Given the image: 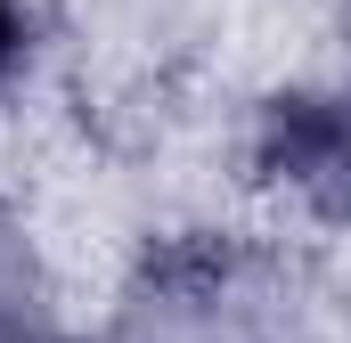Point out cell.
<instances>
[{
  "mask_svg": "<svg viewBox=\"0 0 351 343\" xmlns=\"http://www.w3.org/2000/svg\"><path fill=\"white\" fill-rule=\"evenodd\" d=\"M0 343H25V311H16V278H0Z\"/></svg>",
  "mask_w": 351,
  "mask_h": 343,
  "instance_id": "obj_4",
  "label": "cell"
},
{
  "mask_svg": "<svg viewBox=\"0 0 351 343\" xmlns=\"http://www.w3.org/2000/svg\"><path fill=\"white\" fill-rule=\"evenodd\" d=\"M262 172L311 196L327 221H351V98L343 90H286L262 106Z\"/></svg>",
  "mask_w": 351,
  "mask_h": 343,
  "instance_id": "obj_2",
  "label": "cell"
},
{
  "mask_svg": "<svg viewBox=\"0 0 351 343\" xmlns=\"http://www.w3.org/2000/svg\"><path fill=\"white\" fill-rule=\"evenodd\" d=\"M25 41H33V25H25V8L16 0H0V82L25 66Z\"/></svg>",
  "mask_w": 351,
  "mask_h": 343,
  "instance_id": "obj_3",
  "label": "cell"
},
{
  "mask_svg": "<svg viewBox=\"0 0 351 343\" xmlns=\"http://www.w3.org/2000/svg\"><path fill=\"white\" fill-rule=\"evenodd\" d=\"M114 343H278V286L237 246H172L123 294Z\"/></svg>",
  "mask_w": 351,
  "mask_h": 343,
  "instance_id": "obj_1",
  "label": "cell"
}]
</instances>
